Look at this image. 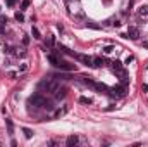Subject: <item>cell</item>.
Masks as SVG:
<instances>
[{"label": "cell", "mask_w": 148, "mask_h": 147, "mask_svg": "<svg viewBox=\"0 0 148 147\" xmlns=\"http://www.w3.org/2000/svg\"><path fill=\"white\" fill-rule=\"evenodd\" d=\"M110 92H112V95H115V97H124V95H126L124 87H114Z\"/></svg>", "instance_id": "obj_6"}, {"label": "cell", "mask_w": 148, "mask_h": 147, "mask_svg": "<svg viewBox=\"0 0 148 147\" xmlns=\"http://www.w3.org/2000/svg\"><path fill=\"white\" fill-rule=\"evenodd\" d=\"M29 104H33V106H36V107H45V109H50V107H52L50 102H48L45 97H41V95H33V97L29 99Z\"/></svg>", "instance_id": "obj_1"}, {"label": "cell", "mask_w": 148, "mask_h": 147, "mask_svg": "<svg viewBox=\"0 0 148 147\" xmlns=\"http://www.w3.org/2000/svg\"><path fill=\"white\" fill-rule=\"evenodd\" d=\"M66 94H67V90H66V87H57L55 90H53V97L57 99V101H60V99H64L66 97Z\"/></svg>", "instance_id": "obj_3"}, {"label": "cell", "mask_w": 148, "mask_h": 147, "mask_svg": "<svg viewBox=\"0 0 148 147\" xmlns=\"http://www.w3.org/2000/svg\"><path fill=\"white\" fill-rule=\"evenodd\" d=\"M16 3V0H7V5H14Z\"/></svg>", "instance_id": "obj_20"}, {"label": "cell", "mask_w": 148, "mask_h": 147, "mask_svg": "<svg viewBox=\"0 0 148 147\" xmlns=\"http://www.w3.org/2000/svg\"><path fill=\"white\" fill-rule=\"evenodd\" d=\"M77 142H79V139H77L76 135H71V137H67V146H69V147L77 146Z\"/></svg>", "instance_id": "obj_9"}, {"label": "cell", "mask_w": 148, "mask_h": 147, "mask_svg": "<svg viewBox=\"0 0 148 147\" xmlns=\"http://www.w3.org/2000/svg\"><path fill=\"white\" fill-rule=\"evenodd\" d=\"M16 19H17L19 23H23V21H24V14H23V12H16Z\"/></svg>", "instance_id": "obj_14"}, {"label": "cell", "mask_w": 148, "mask_h": 147, "mask_svg": "<svg viewBox=\"0 0 148 147\" xmlns=\"http://www.w3.org/2000/svg\"><path fill=\"white\" fill-rule=\"evenodd\" d=\"M28 5H29V0H23V5H21V7H23V10H24V9H28Z\"/></svg>", "instance_id": "obj_18"}, {"label": "cell", "mask_w": 148, "mask_h": 147, "mask_svg": "<svg viewBox=\"0 0 148 147\" xmlns=\"http://www.w3.org/2000/svg\"><path fill=\"white\" fill-rule=\"evenodd\" d=\"M105 57H93V68H102L105 66Z\"/></svg>", "instance_id": "obj_7"}, {"label": "cell", "mask_w": 148, "mask_h": 147, "mask_svg": "<svg viewBox=\"0 0 148 147\" xmlns=\"http://www.w3.org/2000/svg\"><path fill=\"white\" fill-rule=\"evenodd\" d=\"M67 111H69V107H67V106H64L62 109H57V111H55V114H53V116H55V118H60V116L67 114Z\"/></svg>", "instance_id": "obj_10"}, {"label": "cell", "mask_w": 148, "mask_h": 147, "mask_svg": "<svg viewBox=\"0 0 148 147\" xmlns=\"http://www.w3.org/2000/svg\"><path fill=\"white\" fill-rule=\"evenodd\" d=\"M138 37H140V30H138V28H134V26H129V28H127V38L136 40Z\"/></svg>", "instance_id": "obj_5"}, {"label": "cell", "mask_w": 148, "mask_h": 147, "mask_svg": "<svg viewBox=\"0 0 148 147\" xmlns=\"http://www.w3.org/2000/svg\"><path fill=\"white\" fill-rule=\"evenodd\" d=\"M23 133H24L26 139H31L33 137V130H29V128H23Z\"/></svg>", "instance_id": "obj_13"}, {"label": "cell", "mask_w": 148, "mask_h": 147, "mask_svg": "<svg viewBox=\"0 0 148 147\" xmlns=\"http://www.w3.org/2000/svg\"><path fill=\"white\" fill-rule=\"evenodd\" d=\"M110 66H112V71H114V73H119V71H122V62H119V61H112Z\"/></svg>", "instance_id": "obj_8"}, {"label": "cell", "mask_w": 148, "mask_h": 147, "mask_svg": "<svg viewBox=\"0 0 148 147\" xmlns=\"http://www.w3.org/2000/svg\"><path fill=\"white\" fill-rule=\"evenodd\" d=\"M76 59H79L83 64H86V66L93 68V57H88V55H77V54H76Z\"/></svg>", "instance_id": "obj_4"}, {"label": "cell", "mask_w": 148, "mask_h": 147, "mask_svg": "<svg viewBox=\"0 0 148 147\" xmlns=\"http://www.w3.org/2000/svg\"><path fill=\"white\" fill-rule=\"evenodd\" d=\"M59 87V83L57 81H53V80H43L41 83H40V88L41 90H45V92H52L53 94V90Z\"/></svg>", "instance_id": "obj_2"}, {"label": "cell", "mask_w": 148, "mask_h": 147, "mask_svg": "<svg viewBox=\"0 0 148 147\" xmlns=\"http://www.w3.org/2000/svg\"><path fill=\"white\" fill-rule=\"evenodd\" d=\"M26 69H28V66H26V64H21V66H19V71H26Z\"/></svg>", "instance_id": "obj_19"}, {"label": "cell", "mask_w": 148, "mask_h": 147, "mask_svg": "<svg viewBox=\"0 0 148 147\" xmlns=\"http://www.w3.org/2000/svg\"><path fill=\"white\" fill-rule=\"evenodd\" d=\"M79 102H81V104H91V99H90V97H81Z\"/></svg>", "instance_id": "obj_15"}, {"label": "cell", "mask_w": 148, "mask_h": 147, "mask_svg": "<svg viewBox=\"0 0 148 147\" xmlns=\"http://www.w3.org/2000/svg\"><path fill=\"white\" fill-rule=\"evenodd\" d=\"M138 14H140V17H145V16H148V5H143V7L138 10Z\"/></svg>", "instance_id": "obj_12"}, {"label": "cell", "mask_w": 148, "mask_h": 147, "mask_svg": "<svg viewBox=\"0 0 148 147\" xmlns=\"http://www.w3.org/2000/svg\"><path fill=\"white\" fill-rule=\"evenodd\" d=\"M112 50H114V47H112V45H107V47L103 49V52H105V54H110Z\"/></svg>", "instance_id": "obj_17"}, {"label": "cell", "mask_w": 148, "mask_h": 147, "mask_svg": "<svg viewBox=\"0 0 148 147\" xmlns=\"http://www.w3.org/2000/svg\"><path fill=\"white\" fill-rule=\"evenodd\" d=\"M31 33H33V37H35V38H41V37H40V31H38V28H35V26H33Z\"/></svg>", "instance_id": "obj_16"}, {"label": "cell", "mask_w": 148, "mask_h": 147, "mask_svg": "<svg viewBox=\"0 0 148 147\" xmlns=\"http://www.w3.org/2000/svg\"><path fill=\"white\" fill-rule=\"evenodd\" d=\"M5 125H7V132H9V135H12V133H14V125H12V121H10L9 118H5Z\"/></svg>", "instance_id": "obj_11"}]
</instances>
